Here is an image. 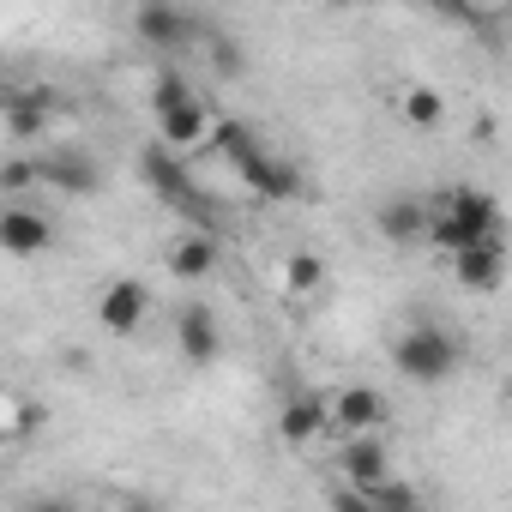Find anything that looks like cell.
<instances>
[{
    "mask_svg": "<svg viewBox=\"0 0 512 512\" xmlns=\"http://www.w3.org/2000/svg\"><path fill=\"white\" fill-rule=\"evenodd\" d=\"M133 31H139V43H145V49H193V43L205 37V25H199L193 13L163 7V0H151V7H139V13H133Z\"/></svg>",
    "mask_w": 512,
    "mask_h": 512,
    "instance_id": "8992f818",
    "label": "cell"
},
{
    "mask_svg": "<svg viewBox=\"0 0 512 512\" xmlns=\"http://www.w3.org/2000/svg\"><path fill=\"white\" fill-rule=\"evenodd\" d=\"M338 476L350 482V488H380V482H392V446H386V434H350V440H338Z\"/></svg>",
    "mask_w": 512,
    "mask_h": 512,
    "instance_id": "5b68a950",
    "label": "cell"
},
{
    "mask_svg": "<svg viewBox=\"0 0 512 512\" xmlns=\"http://www.w3.org/2000/svg\"><path fill=\"white\" fill-rule=\"evenodd\" d=\"M145 103H151V115H169V109L193 103V85H187L181 73H157V79H151V97H145Z\"/></svg>",
    "mask_w": 512,
    "mask_h": 512,
    "instance_id": "44dd1931",
    "label": "cell"
},
{
    "mask_svg": "<svg viewBox=\"0 0 512 512\" xmlns=\"http://www.w3.org/2000/svg\"><path fill=\"white\" fill-rule=\"evenodd\" d=\"M217 272V235H205V229H187L175 247H169V278H181V284H199V278H211Z\"/></svg>",
    "mask_w": 512,
    "mask_h": 512,
    "instance_id": "9a60e30c",
    "label": "cell"
},
{
    "mask_svg": "<svg viewBox=\"0 0 512 512\" xmlns=\"http://www.w3.org/2000/svg\"><path fill=\"white\" fill-rule=\"evenodd\" d=\"M278 434H284L290 446H308V440L332 434V398H320V392H290L284 410H278Z\"/></svg>",
    "mask_w": 512,
    "mask_h": 512,
    "instance_id": "9c48e42d",
    "label": "cell"
},
{
    "mask_svg": "<svg viewBox=\"0 0 512 512\" xmlns=\"http://www.w3.org/2000/svg\"><path fill=\"white\" fill-rule=\"evenodd\" d=\"M326 512H374V500H368L362 488H350V482H338V488L326 494Z\"/></svg>",
    "mask_w": 512,
    "mask_h": 512,
    "instance_id": "603a6c76",
    "label": "cell"
},
{
    "mask_svg": "<svg viewBox=\"0 0 512 512\" xmlns=\"http://www.w3.org/2000/svg\"><path fill=\"white\" fill-rule=\"evenodd\" d=\"M145 314H151V296H145V284H139V278H115V284L97 296V326H103V332H115V338L139 332V326H145Z\"/></svg>",
    "mask_w": 512,
    "mask_h": 512,
    "instance_id": "52a82bcc",
    "label": "cell"
},
{
    "mask_svg": "<svg viewBox=\"0 0 512 512\" xmlns=\"http://www.w3.org/2000/svg\"><path fill=\"white\" fill-rule=\"evenodd\" d=\"M386 416H392L386 398H380L374 386H362V380H356V386H338V398H332V428H338L344 440H350V434H380Z\"/></svg>",
    "mask_w": 512,
    "mask_h": 512,
    "instance_id": "ba28073f",
    "label": "cell"
},
{
    "mask_svg": "<svg viewBox=\"0 0 512 512\" xmlns=\"http://www.w3.org/2000/svg\"><path fill=\"white\" fill-rule=\"evenodd\" d=\"M139 181L169 205V211H181L193 229H217V205H211V193L205 187H193V175H187V163L169 151V145H145L139 151Z\"/></svg>",
    "mask_w": 512,
    "mask_h": 512,
    "instance_id": "7a4b0ae2",
    "label": "cell"
},
{
    "mask_svg": "<svg viewBox=\"0 0 512 512\" xmlns=\"http://www.w3.org/2000/svg\"><path fill=\"white\" fill-rule=\"evenodd\" d=\"M241 187H247L253 199H272V205H278V199H302V187H308V181H302V169H296L290 157L266 151L253 169H241Z\"/></svg>",
    "mask_w": 512,
    "mask_h": 512,
    "instance_id": "30bf717a",
    "label": "cell"
},
{
    "mask_svg": "<svg viewBox=\"0 0 512 512\" xmlns=\"http://www.w3.org/2000/svg\"><path fill=\"white\" fill-rule=\"evenodd\" d=\"M37 181L55 187V193L85 199V193L103 187V169H97V157H85L79 145H49V151H37Z\"/></svg>",
    "mask_w": 512,
    "mask_h": 512,
    "instance_id": "277c9868",
    "label": "cell"
},
{
    "mask_svg": "<svg viewBox=\"0 0 512 512\" xmlns=\"http://www.w3.org/2000/svg\"><path fill=\"white\" fill-rule=\"evenodd\" d=\"M217 127H211V115H205V103L193 97V103H181V109H169V115H157V145H169V151H181V145H205Z\"/></svg>",
    "mask_w": 512,
    "mask_h": 512,
    "instance_id": "2e32d148",
    "label": "cell"
},
{
    "mask_svg": "<svg viewBox=\"0 0 512 512\" xmlns=\"http://www.w3.org/2000/svg\"><path fill=\"white\" fill-rule=\"evenodd\" d=\"M217 344H223V338H217L211 308H205V302H187V308H181V320H175V350H181L193 368H205V362L217 356Z\"/></svg>",
    "mask_w": 512,
    "mask_h": 512,
    "instance_id": "4fadbf2b",
    "label": "cell"
},
{
    "mask_svg": "<svg viewBox=\"0 0 512 512\" xmlns=\"http://www.w3.org/2000/svg\"><path fill=\"white\" fill-rule=\"evenodd\" d=\"M31 181H37V157H31V163H25V157H13L7 169H0V187H7V193H25Z\"/></svg>",
    "mask_w": 512,
    "mask_h": 512,
    "instance_id": "cb8c5ba5",
    "label": "cell"
},
{
    "mask_svg": "<svg viewBox=\"0 0 512 512\" xmlns=\"http://www.w3.org/2000/svg\"><path fill=\"white\" fill-rule=\"evenodd\" d=\"M211 145H217V157L241 175V169H253L266 157V145H260V133H253L247 121H217V133H211Z\"/></svg>",
    "mask_w": 512,
    "mask_h": 512,
    "instance_id": "e0dca14e",
    "label": "cell"
},
{
    "mask_svg": "<svg viewBox=\"0 0 512 512\" xmlns=\"http://www.w3.org/2000/svg\"><path fill=\"white\" fill-rule=\"evenodd\" d=\"M452 278H458L464 290H476V296L500 290V278H506V241H488V247L458 253V260H452Z\"/></svg>",
    "mask_w": 512,
    "mask_h": 512,
    "instance_id": "5bb4252c",
    "label": "cell"
},
{
    "mask_svg": "<svg viewBox=\"0 0 512 512\" xmlns=\"http://www.w3.org/2000/svg\"><path fill=\"white\" fill-rule=\"evenodd\" d=\"M25 512H79V506H73L67 494H37V500H31Z\"/></svg>",
    "mask_w": 512,
    "mask_h": 512,
    "instance_id": "d4e9b609",
    "label": "cell"
},
{
    "mask_svg": "<svg viewBox=\"0 0 512 512\" xmlns=\"http://www.w3.org/2000/svg\"><path fill=\"white\" fill-rule=\"evenodd\" d=\"M392 362H398V374L416 380V386H446V380L458 374L464 350H458V338H452L446 326H410V332L392 344Z\"/></svg>",
    "mask_w": 512,
    "mask_h": 512,
    "instance_id": "3957f363",
    "label": "cell"
},
{
    "mask_svg": "<svg viewBox=\"0 0 512 512\" xmlns=\"http://www.w3.org/2000/svg\"><path fill=\"white\" fill-rule=\"evenodd\" d=\"M0 241H7L13 260H31V253H43L55 241V223L31 205H7V217H0Z\"/></svg>",
    "mask_w": 512,
    "mask_h": 512,
    "instance_id": "7c38bea8",
    "label": "cell"
},
{
    "mask_svg": "<svg viewBox=\"0 0 512 512\" xmlns=\"http://www.w3.org/2000/svg\"><path fill=\"white\" fill-rule=\"evenodd\" d=\"M284 284L308 296V290H320V284H326V266L314 260V253H290V266H284Z\"/></svg>",
    "mask_w": 512,
    "mask_h": 512,
    "instance_id": "7402d4cb",
    "label": "cell"
},
{
    "mask_svg": "<svg viewBox=\"0 0 512 512\" xmlns=\"http://www.w3.org/2000/svg\"><path fill=\"white\" fill-rule=\"evenodd\" d=\"M440 115H446V103H440L434 85H410L404 91V121L410 127H440Z\"/></svg>",
    "mask_w": 512,
    "mask_h": 512,
    "instance_id": "ffe728a7",
    "label": "cell"
},
{
    "mask_svg": "<svg viewBox=\"0 0 512 512\" xmlns=\"http://www.w3.org/2000/svg\"><path fill=\"white\" fill-rule=\"evenodd\" d=\"M374 229H380L386 241H398V247H416V241H428V205H422L416 193H392V199L374 211Z\"/></svg>",
    "mask_w": 512,
    "mask_h": 512,
    "instance_id": "8fae6325",
    "label": "cell"
},
{
    "mask_svg": "<svg viewBox=\"0 0 512 512\" xmlns=\"http://www.w3.org/2000/svg\"><path fill=\"white\" fill-rule=\"evenodd\" d=\"M368 500H374V512H428V500H422V488L416 482H380V488H368Z\"/></svg>",
    "mask_w": 512,
    "mask_h": 512,
    "instance_id": "d6986e66",
    "label": "cell"
},
{
    "mask_svg": "<svg viewBox=\"0 0 512 512\" xmlns=\"http://www.w3.org/2000/svg\"><path fill=\"white\" fill-rule=\"evenodd\" d=\"M55 91H19V97H7V133L13 139H31V133H43L49 127V115H55V103H49Z\"/></svg>",
    "mask_w": 512,
    "mask_h": 512,
    "instance_id": "ac0fdd59",
    "label": "cell"
},
{
    "mask_svg": "<svg viewBox=\"0 0 512 512\" xmlns=\"http://www.w3.org/2000/svg\"><path fill=\"white\" fill-rule=\"evenodd\" d=\"M121 512H163V506H157V500H145V494H133V500H127Z\"/></svg>",
    "mask_w": 512,
    "mask_h": 512,
    "instance_id": "484cf974",
    "label": "cell"
},
{
    "mask_svg": "<svg viewBox=\"0 0 512 512\" xmlns=\"http://www.w3.org/2000/svg\"><path fill=\"white\" fill-rule=\"evenodd\" d=\"M488 241H506L500 235V205L494 193L482 187H446L434 205H428V247L440 253H470V247H488Z\"/></svg>",
    "mask_w": 512,
    "mask_h": 512,
    "instance_id": "6da1fadb",
    "label": "cell"
}]
</instances>
